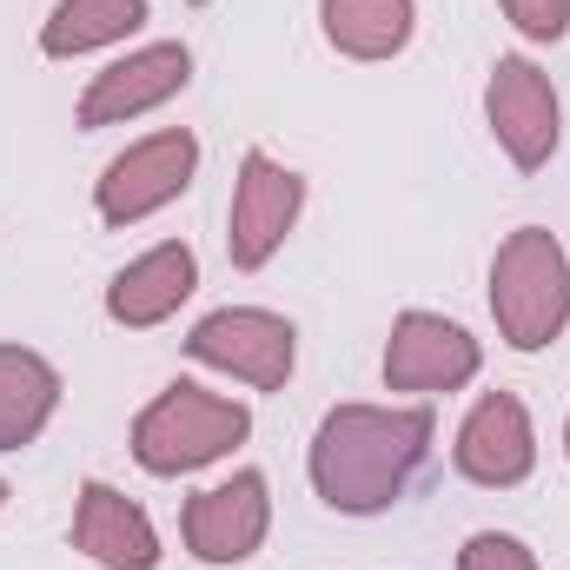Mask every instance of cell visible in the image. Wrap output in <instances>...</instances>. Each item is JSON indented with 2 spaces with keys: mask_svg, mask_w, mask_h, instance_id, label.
<instances>
[{
  "mask_svg": "<svg viewBox=\"0 0 570 570\" xmlns=\"http://www.w3.org/2000/svg\"><path fill=\"white\" fill-rule=\"evenodd\" d=\"M458 570H538V551L511 531H471L458 551Z\"/></svg>",
  "mask_w": 570,
  "mask_h": 570,
  "instance_id": "17",
  "label": "cell"
},
{
  "mask_svg": "<svg viewBox=\"0 0 570 570\" xmlns=\"http://www.w3.org/2000/svg\"><path fill=\"white\" fill-rule=\"evenodd\" d=\"M498 7L524 40H564L570 33V0H498Z\"/></svg>",
  "mask_w": 570,
  "mask_h": 570,
  "instance_id": "18",
  "label": "cell"
},
{
  "mask_svg": "<svg viewBox=\"0 0 570 570\" xmlns=\"http://www.w3.org/2000/svg\"><path fill=\"white\" fill-rule=\"evenodd\" d=\"M253 438V412L239 399H219L193 379H173L153 405H140L134 419V464L146 478H193L219 458H233Z\"/></svg>",
  "mask_w": 570,
  "mask_h": 570,
  "instance_id": "2",
  "label": "cell"
},
{
  "mask_svg": "<svg viewBox=\"0 0 570 570\" xmlns=\"http://www.w3.org/2000/svg\"><path fill=\"white\" fill-rule=\"evenodd\" d=\"M193 292H199V253H193L186 239H166V246H146L140 259H127V266L107 279V318L127 325V332H153V325H166Z\"/></svg>",
  "mask_w": 570,
  "mask_h": 570,
  "instance_id": "13",
  "label": "cell"
},
{
  "mask_svg": "<svg viewBox=\"0 0 570 570\" xmlns=\"http://www.w3.org/2000/svg\"><path fill=\"white\" fill-rule=\"evenodd\" d=\"M0 511H7V478H0Z\"/></svg>",
  "mask_w": 570,
  "mask_h": 570,
  "instance_id": "19",
  "label": "cell"
},
{
  "mask_svg": "<svg viewBox=\"0 0 570 570\" xmlns=\"http://www.w3.org/2000/svg\"><path fill=\"white\" fill-rule=\"evenodd\" d=\"M564 458H570V425H564Z\"/></svg>",
  "mask_w": 570,
  "mask_h": 570,
  "instance_id": "20",
  "label": "cell"
},
{
  "mask_svg": "<svg viewBox=\"0 0 570 570\" xmlns=\"http://www.w3.org/2000/svg\"><path fill=\"white\" fill-rule=\"evenodd\" d=\"M266 531H273V484H266V471H233V478L193 491L186 511H179L186 558L213 564V570H233L246 558H259Z\"/></svg>",
  "mask_w": 570,
  "mask_h": 570,
  "instance_id": "7",
  "label": "cell"
},
{
  "mask_svg": "<svg viewBox=\"0 0 570 570\" xmlns=\"http://www.w3.org/2000/svg\"><path fill=\"white\" fill-rule=\"evenodd\" d=\"M431 438H438L431 405H332L305 451L318 504L338 518L392 511L419 484Z\"/></svg>",
  "mask_w": 570,
  "mask_h": 570,
  "instance_id": "1",
  "label": "cell"
},
{
  "mask_svg": "<svg viewBox=\"0 0 570 570\" xmlns=\"http://www.w3.org/2000/svg\"><path fill=\"white\" fill-rule=\"evenodd\" d=\"M193 173H199V140H193L186 127H159V134L134 140L127 153H114V159L100 166V179H94V213H100V226L127 233V226H140L153 213H166V206L193 186Z\"/></svg>",
  "mask_w": 570,
  "mask_h": 570,
  "instance_id": "4",
  "label": "cell"
},
{
  "mask_svg": "<svg viewBox=\"0 0 570 570\" xmlns=\"http://www.w3.org/2000/svg\"><path fill=\"white\" fill-rule=\"evenodd\" d=\"M318 33L345 60H399L419 33V0H318Z\"/></svg>",
  "mask_w": 570,
  "mask_h": 570,
  "instance_id": "14",
  "label": "cell"
},
{
  "mask_svg": "<svg viewBox=\"0 0 570 570\" xmlns=\"http://www.w3.org/2000/svg\"><path fill=\"white\" fill-rule=\"evenodd\" d=\"M484 120H491V140L504 146V159L518 173H544L564 146V100H558L551 73L531 53H498L491 60Z\"/></svg>",
  "mask_w": 570,
  "mask_h": 570,
  "instance_id": "5",
  "label": "cell"
},
{
  "mask_svg": "<svg viewBox=\"0 0 570 570\" xmlns=\"http://www.w3.org/2000/svg\"><path fill=\"white\" fill-rule=\"evenodd\" d=\"M146 20H153L146 0H53V13L40 20V53L47 60H80V53L134 40Z\"/></svg>",
  "mask_w": 570,
  "mask_h": 570,
  "instance_id": "16",
  "label": "cell"
},
{
  "mask_svg": "<svg viewBox=\"0 0 570 570\" xmlns=\"http://www.w3.org/2000/svg\"><path fill=\"white\" fill-rule=\"evenodd\" d=\"M491 318L511 352H544L570 325V253L551 226H518L491 253Z\"/></svg>",
  "mask_w": 570,
  "mask_h": 570,
  "instance_id": "3",
  "label": "cell"
},
{
  "mask_svg": "<svg viewBox=\"0 0 570 570\" xmlns=\"http://www.w3.org/2000/svg\"><path fill=\"white\" fill-rule=\"evenodd\" d=\"M60 412V372L33 345H0V451H27Z\"/></svg>",
  "mask_w": 570,
  "mask_h": 570,
  "instance_id": "15",
  "label": "cell"
},
{
  "mask_svg": "<svg viewBox=\"0 0 570 570\" xmlns=\"http://www.w3.org/2000/svg\"><path fill=\"white\" fill-rule=\"evenodd\" d=\"M451 464H458V478H471L484 491L524 484L538 471V425H531L524 399L518 392H484L451 438Z\"/></svg>",
  "mask_w": 570,
  "mask_h": 570,
  "instance_id": "11",
  "label": "cell"
},
{
  "mask_svg": "<svg viewBox=\"0 0 570 570\" xmlns=\"http://www.w3.org/2000/svg\"><path fill=\"white\" fill-rule=\"evenodd\" d=\"M73 551L87 558V564L100 570H159V531H153V518H146L140 504L127 498V491H114L107 478H87L80 484V498H73Z\"/></svg>",
  "mask_w": 570,
  "mask_h": 570,
  "instance_id": "12",
  "label": "cell"
},
{
  "mask_svg": "<svg viewBox=\"0 0 570 570\" xmlns=\"http://www.w3.org/2000/svg\"><path fill=\"white\" fill-rule=\"evenodd\" d=\"M298 213H305V179H298L285 159H273L266 146H253V153L239 159V179H233L226 259H233L239 273L273 266L279 246L292 239V226H298Z\"/></svg>",
  "mask_w": 570,
  "mask_h": 570,
  "instance_id": "8",
  "label": "cell"
},
{
  "mask_svg": "<svg viewBox=\"0 0 570 570\" xmlns=\"http://www.w3.org/2000/svg\"><path fill=\"white\" fill-rule=\"evenodd\" d=\"M186 80H193V47H186V40L134 47V53H120L114 67H100V73L87 80L73 120H80L87 134L127 127V120H140V114H159L173 94H186Z\"/></svg>",
  "mask_w": 570,
  "mask_h": 570,
  "instance_id": "10",
  "label": "cell"
},
{
  "mask_svg": "<svg viewBox=\"0 0 570 570\" xmlns=\"http://www.w3.org/2000/svg\"><path fill=\"white\" fill-rule=\"evenodd\" d=\"M484 365V345L444 318V312H399L392 338H385V392H412V399H438V392H464Z\"/></svg>",
  "mask_w": 570,
  "mask_h": 570,
  "instance_id": "9",
  "label": "cell"
},
{
  "mask_svg": "<svg viewBox=\"0 0 570 570\" xmlns=\"http://www.w3.org/2000/svg\"><path fill=\"white\" fill-rule=\"evenodd\" d=\"M186 358L253 385V392H285L298 365V325L266 305H219L186 332Z\"/></svg>",
  "mask_w": 570,
  "mask_h": 570,
  "instance_id": "6",
  "label": "cell"
}]
</instances>
